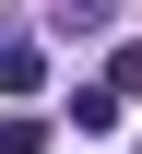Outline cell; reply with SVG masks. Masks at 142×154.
I'll use <instances>...</instances> for the list:
<instances>
[{"label": "cell", "mask_w": 142, "mask_h": 154, "mask_svg": "<svg viewBox=\"0 0 142 154\" xmlns=\"http://www.w3.org/2000/svg\"><path fill=\"white\" fill-rule=\"evenodd\" d=\"M59 107H71V131H83V142H107V131H119V95H107V83H71Z\"/></svg>", "instance_id": "obj_1"}, {"label": "cell", "mask_w": 142, "mask_h": 154, "mask_svg": "<svg viewBox=\"0 0 142 154\" xmlns=\"http://www.w3.org/2000/svg\"><path fill=\"white\" fill-rule=\"evenodd\" d=\"M95 83H107V95L130 107V95H142V36H119V48H107V71H95Z\"/></svg>", "instance_id": "obj_2"}, {"label": "cell", "mask_w": 142, "mask_h": 154, "mask_svg": "<svg viewBox=\"0 0 142 154\" xmlns=\"http://www.w3.org/2000/svg\"><path fill=\"white\" fill-rule=\"evenodd\" d=\"M47 142V119H0V154H36Z\"/></svg>", "instance_id": "obj_3"}]
</instances>
